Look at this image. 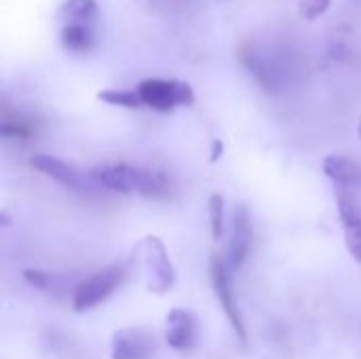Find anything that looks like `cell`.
<instances>
[{"instance_id": "30bf717a", "label": "cell", "mask_w": 361, "mask_h": 359, "mask_svg": "<svg viewBox=\"0 0 361 359\" xmlns=\"http://www.w3.org/2000/svg\"><path fill=\"white\" fill-rule=\"evenodd\" d=\"M252 248V220L245 205H237L233 212V233L228 243V260L235 269L243 267Z\"/></svg>"}, {"instance_id": "8992f818", "label": "cell", "mask_w": 361, "mask_h": 359, "mask_svg": "<svg viewBox=\"0 0 361 359\" xmlns=\"http://www.w3.org/2000/svg\"><path fill=\"white\" fill-rule=\"evenodd\" d=\"M336 205L345 231V243L349 254L361 264V203L351 188L336 186Z\"/></svg>"}, {"instance_id": "6da1fadb", "label": "cell", "mask_w": 361, "mask_h": 359, "mask_svg": "<svg viewBox=\"0 0 361 359\" xmlns=\"http://www.w3.org/2000/svg\"><path fill=\"white\" fill-rule=\"evenodd\" d=\"M95 184L114 193H140L144 197H163L169 190V182L161 171L133 167L127 163H104L91 169Z\"/></svg>"}, {"instance_id": "7a4b0ae2", "label": "cell", "mask_w": 361, "mask_h": 359, "mask_svg": "<svg viewBox=\"0 0 361 359\" xmlns=\"http://www.w3.org/2000/svg\"><path fill=\"white\" fill-rule=\"evenodd\" d=\"M123 279H125V264L121 262L99 269L97 273H93L91 277H87L85 281L76 286L74 296H72L74 311L82 313V311L95 309L123 284Z\"/></svg>"}, {"instance_id": "5b68a950", "label": "cell", "mask_w": 361, "mask_h": 359, "mask_svg": "<svg viewBox=\"0 0 361 359\" xmlns=\"http://www.w3.org/2000/svg\"><path fill=\"white\" fill-rule=\"evenodd\" d=\"M212 284H214V290H216V296L220 300V307L224 309L233 330L237 332L239 341L245 343L247 341V330H245L243 313H241L239 303L235 298V290H233V284H231V273L226 269V262L218 254L212 258Z\"/></svg>"}, {"instance_id": "3957f363", "label": "cell", "mask_w": 361, "mask_h": 359, "mask_svg": "<svg viewBox=\"0 0 361 359\" xmlns=\"http://www.w3.org/2000/svg\"><path fill=\"white\" fill-rule=\"evenodd\" d=\"M137 93L144 106L159 112H169L178 106H190L195 102L192 87L182 80L146 78L137 85Z\"/></svg>"}, {"instance_id": "4fadbf2b", "label": "cell", "mask_w": 361, "mask_h": 359, "mask_svg": "<svg viewBox=\"0 0 361 359\" xmlns=\"http://www.w3.org/2000/svg\"><path fill=\"white\" fill-rule=\"evenodd\" d=\"M97 97L110 106H123V108H140L144 106L142 97L137 91H127V89H106L99 91Z\"/></svg>"}, {"instance_id": "d6986e66", "label": "cell", "mask_w": 361, "mask_h": 359, "mask_svg": "<svg viewBox=\"0 0 361 359\" xmlns=\"http://www.w3.org/2000/svg\"><path fill=\"white\" fill-rule=\"evenodd\" d=\"M357 133H360V140H361V116H360V125H357Z\"/></svg>"}, {"instance_id": "2e32d148", "label": "cell", "mask_w": 361, "mask_h": 359, "mask_svg": "<svg viewBox=\"0 0 361 359\" xmlns=\"http://www.w3.org/2000/svg\"><path fill=\"white\" fill-rule=\"evenodd\" d=\"M23 277L30 286L42 290V292H49V290H55L57 284H59V277L53 275V273H44V271H34V269H25L23 271Z\"/></svg>"}, {"instance_id": "9c48e42d", "label": "cell", "mask_w": 361, "mask_h": 359, "mask_svg": "<svg viewBox=\"0 0 361 359\" xmlns=\"http://www.w3.org/2000/svg\"><path fill=\"white\" fill-rule=\"evenodd\" d=\"M199 332H197V320L190 311L173 309L167 315V328H165V341L176 351H190L197 345Z\"/></svg>"}, {"instance_id": "7c38bea8", "label": "cell", "mask_w": 361, "mask_h": 359, "mask_svg": "<svg viewBox=\"0 0 361 359\" xmlns=\"http://www.w3.org/2000/svg\"><path fill=\"white\" fill-rule=\"evenodd\" d=\"M61 42L70 51H87L95 42V36H93V30L89 25H85L80 21H72V23L63 25Z\"/></svg>"}, {"instance_id": "e0dca14e", "label": "cell", "mask_w": 361, "mask_h": 359, "mask_svg": "<svg viewBox=\"0 0 361 359\" xmlns=\"http://www.w3.org/2000/svg\"><path fill=\"white\" fill-rule=\"evenodd\" d=\"M298 8H300V15L305 19L313 21L330 8V0H300Z\"/></svg>"}, {"instance_id": "277c9868", "label": "cell", "mask_w": 361, "mask_h": 359, "mask_svg": "<svg viewBox=\"0 0 361 359\" xmlns=\"http://www.w3.org/2000/svg\"><path fill=\"white\" fill-rule=\"evenodd\" d=\"M144 269H146V286L150 292L163 294L176 281V271L169 260V254L163 241L154 235L144 239Z\"/></svg>"}, {"instance_id": "9a60e30c", "label": "cell", "mask_w": 361, "mask_h": 359, "mask_svg": "<svg viewBox=\"0 0 361 359\" xmlns=\"http://www.w3.org/2000/svg\"><path fill=\"white\" fill-rule=\"evenodd\" d=\"M207 212H209L212 237H214L216 241H220L222 235H224V199H222V195H212V197H209Z\"/></svg>"}, {"instance_id": "52a82bcc", "label": "cell", "mask_w": 361, "mask_h": 359, "mask_svg": "<svg viewBox=\"0 0 361 359\" xmlns=\"http://www.w3.org/2000/svg\"><path fill=\"white\" fill-rule=\"evenodd\" d=\"M154 334L148 328H123L112 334V359H150Z\"/></svg>"}, {"instance_id": "ac0fdd59", "label": "cell", "mask_w": 361, "mask_h": 359, "mask_svg": "<svg viewBox=\"0 0 361 359\" xmlns=\"http://www.w3.org/2000/svg\"><path fill=\"white\" fill-rule=\"evenodd\" d=\"M220 157H222V142H220V140H216V142H214V148H212V161L216 163Z\"/></svg>"}, {"instance_id": "8fae6325", "label": "cell", "mask_w": 361, "mask_h": 359, "mask_svg": "<svg viewBox=\"0 0 361 359\" xmlns=\"http://www.w3.org/2000/svg\"><path fill=\"white\" fill-rule=\"evenodd\" d=\"M324 174L336 182V186L345 188H355L361 186V165H357L351 159L332 154L324 159Z\"/></svg>"}, {"instance_id": "5bb4252c", "label": "cell", "mask_w": 361, "mask_h": 359, "mask_svg": "<svg viewBox=\"0 0 361 359\" xmlns=\"http://www.w3.org/2000/svg\"><path fill=\"white\" fill-rule=\"evenodd\" d=\"M95 11H97L95 0H66L59 6V15H63L68 19H74V21L89 19V17L95 15Z\"/></svg>"}, {"instance_id": "ba28073f", "label": "cell", "mask_w": 361, "mask_h": 359, "mask_svg": "<svg viewBox=\"0 0 361 359\" xmlns=\"http://www.w3.org/2000/svg\"><path fill=\"white\" fill-rule=\"evenodd\" d=\"M30 165L36 167L40 174L57 180L59 184H63L72 190H87L89 188L87 176L78 167H74L72 163H66L61 159H55L51 154H34L30 159Z\"/></svg>"}]
</instances>
